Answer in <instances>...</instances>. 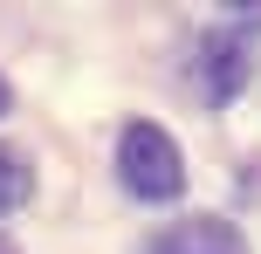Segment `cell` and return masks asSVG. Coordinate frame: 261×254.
Masks as SVG:
<instances>
[{
    "label": "cell",
    "instance_id": "1",
    "mask_svg": "<svg viewBox=\"0 0 261 254\" xmlns=\"http://www.w3.org/2000/svg\"><path fill=\"white\" fill-rule=\"evenodd\" d=\"M117 179L138 200H179L186 192V158L158 124H124L117 137Z\"/></svg>",
    "mask_w": 261,
    "mask_h": 254
},
{
    "label": "cell",
    "instance_id": "2",
    "mask_svg": "<svg viewBox=\"0 0 261 254\" xmlns=\"http://www.w3.org/2000/svg\"><path fill=\"white\" fill-rule=\"evenodd\" d=\"M248 69H254L248 35H206V41H199V76H206V96H213V103H227V96L248 90Z\"/></svg>",
    "mask_w": 261,
    "mask_h": 254
},
{
    "label": "cell",
    "instance_id": "3",
    "mask_svg": "<svg viewBox=\"0 0 261 254\" xmlns=\"http://www.w3.org/2000/svg\"><path fill=\"white\" fill-rule=\"evenodd\" d=\"M151 254H248V241H241V227H234V220L193 213V220H179V227H165V234H158Z\"/></svg>",
    "mask_w": 261,
    "mask_h": 254
},
{
    "label": "cell",
    "instance_id": "4",
    "mask_svg": "<svg viewBox=\"0 0 261 254\" xmlns=\"http://www.w3.org/2000/svg\"><path fill=\"white\" fill-rule=\"evenodd\" d=\"M28 192H35V172H28V165L14 158L7 145H0V213H14V206H21Z\"/></svg>",
    "mask_w": 261,
    "mask_h": 254
},
{
    "label": "cell",
    "instance_id": "5",
    "mask_svg": "<svg viewBox=\"0 0 261 254\" xmlns=\"http://www.w3.org/2000/svg\"><path fill=\"white\" fill-rule=\"evenodd\" d=\"M0 117H7V82H0Z\"/></svg>",
    "mask_w": 261,
    "mask_h": 254
},
{
    "label": "cell",
    "instance_id": "6",
    "mask_svg": "<svg viewBox=\"0 0 261 254\" xmlns=\"http://www.w3.org/2000/svg\"><path fill=\"white\" fill-rule=\"evenodd\" d=\"M0 254H14V241H7V234H0Z\"/></svg>",
    "mask_w": 261,
    "mask_h": 254
}]
</instances>
